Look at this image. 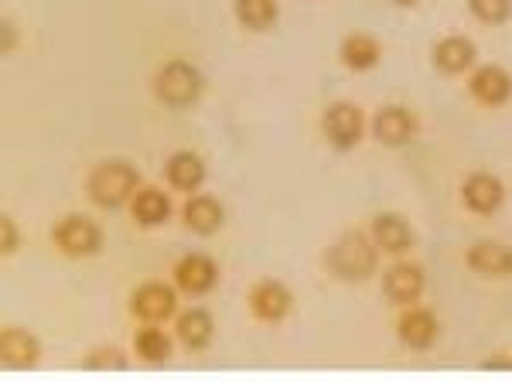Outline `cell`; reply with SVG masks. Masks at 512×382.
I'll return each instance as SVG.
<instances>
[{
	"mask_svg": "<svg viewBox=\"0 0 512 382\" xmlns=\"http://www.w3.org/2000/svg\"><path fill=\"white\" fill-rule=\"evenodd\" d=\"M55 243L65 256H93L103 236L86 215H65V219L55 226Z\"/></svg>",
	"mask_w": 512,
	"mask_h": 382,
	"instance_id": "obj_4",
	"label": "cell"
},
{
	"mask_svg": "<svg viewBox=\"0 0 512 382\" xmlns=\"http://www.w3.org/2000/svg\"><path fill=\"white\" fill-rule=\"evenodd\" d=\"M137 191V171L123 161H106L99 164L89 178V198L103 209H117Z\"/></svg>",
	"mask_w": 512,
	"mask_h": 382,
	"instance_id": "obj_1",
	"label": "cell"
},
{
	"mask_svg": "<svg viewBox=\"0 0 512 382\" xmlns=\"http://www.w3.org/2000/svg\"><path fill=\"white\" fill-rule=\"evenodd\" d=\"M11 45H14V24L4 21V52H11Z\"/></svg>",
	"mask_w": 512,
	"mask_h": 382,
	"instance_id": "obj_28",
	"label": "cell"
},
{
	"mask_svg": "<svg viewBox=\"0 0 512 382\" xmlns=\"http://www.w3.org/2000/svg\"><path fill=\"white\" fill-rule=\"evenodd\" d=\"M134 345H137V355L144 362H168V355H171V342L161 328H144Z\"/></svg>",
	"mask_w": 512,
	"mask_h": 382,
	"instance_id": "obj_24",
	"label": "cell"
},
{
	"mask_svg": "<svg viewBox=\"0 0 512 382\" xmlns=\"http://www.w3.org/2000/svg\"><path fill=\"white\" fill-rule=\"evenodd\" d=\"M250 307L260 321H280L287 311H291V290L284 284H277V280H263V284L253 287Z\"/></svg>",
	"mask_w": 512,
	"mask_h": 382,
	"instance_id": "obj_11",
	"label": "cell"
},
{
	"mask_svg": "<svg viewBox=\"0 0 512 382\" xmlns=\"http://www.w3.org/2000/svg\"><path fill=\"white\" fill-rule=\"evenodd\" d=\"M86 369H127V359H123L117 348H103V352L89 355Z\"/></svg>",
	"mask_w": 512,
	"mask_h": 382,
	"instance_id": "obj_26",
	"label": "cell"
},
{
	"mask_svg": "<svg viewBox=\"0 0 512 382\" xmlns=\"http://www.w3.org/2000/svg\"><path fill=\"white\" fill-rule=\"evenodd\" d=\"M212 335H216V325H212V318L205 311H188L181 314L178 321V338L185 348H209Z\"/></svg>",
	"mask_w": 512,
	"mask_h": 382,
	"instance_id": "obj_21",
	"label": "cell"
},
{
	"mask_svg": "<svg viewBox=\"0 0 512 382\" xmlns=\"http://www.w3.org/2000/svg\"><path fill=\"white\" fill-rule=\"evenodd\" d=\"M134 215H137L140 226H161V222L171 215L168 195L158 188H140L134 195Z\"/></svg>",
	"mask_w": 512,
	"mask_h": 382,
	"instance_id": "obj_20",
	"label": "cell"
},
{
	"mask_svg": "<svg viewBox=\"0 0 512 382\" xmlns=\"http://www.w3.org/2000/svg\"><path fill=\"white\" fill-rule=\"evenodd\" d=\"M461 198H465V205L472 212L492 215V212H499L506 191H502V181L492 178V174H472V178L465 181V188H461Z\"/></svg>",
	"mask_w": 512,
	"mask_h": 382,
	"instance_id": "obj_8",
	"label": "cell"
},
{
	"mask_svg": "<svg viewBox=\"0 0 512 382\" xmlns=\"http://www.w3.org/2000/svg\"><path fill=\"white\" fill-rule=\"evenodd\" d=\"M185 222L198 236H212L222 226V205L209 195H198L185 205Z\"/></svg>",
	"mask_w": 512,
	"mask_h": 382,
	"instance_id": "obj_17",
	"label": "cell"
},
{
	"mask_svg": "<svg viewBox=\"0 0 512 382\" xmlns=\"http://www.w3.org/2000/svg\"><path fill=\"white\" fill-rule=\"evenodd\" d=\"M175 280L181 290H188V294H205V290H212L219 284V270L209 256L192 253L175 267Z\"/></svg>",
	"mask_w": 512,
	"mask_h": 382,
	"instance_id": "obj_9",
	"label": "cell"
},
{
	"mask_svg": "<svg viewBox=\"0 0 512 382\" xmlns=\"http://www.w3.org/2000/svg\"><path fill=\"white\" fill-rule=\"evenodd\" d=\"M383 294L390 297L393 304H410L424 294V273L414 263H396L390 273L383 277Z\"/></svg>",
	"mask_w": 512,
	"mask_h": 382,
	"instance_id": "obj_10",
	"label": "cell"
},
{
	"mask_svg": "<svg viewBox=\"0 0 512 382\" xmlns=\"http://www.w3.org/2000/svg\"><path fill=\"white\" fill-rule=\"evenodd\" d=\"M41 348L35 342V335L24 328H4L0 331V362L7 369H31L38 362Z\"/></svg>",
	"mask_w": 512,
	"mask_h": 382,
	"instance_id": "obj_6",
	"label": "cell"
},
{
	"mask_svg": "<svg viewBox=\"0 0 512 382\" xmlns=\"http://www.w3.org/2000/svg\"><path fill=\"white\" fill-rule=\"evenodd\" d=\"M465 263L485 277H512V249L499 243H475L468 249Z\"/></svg>",
	"mask_w": 512,
	"mask_h": 382,
	"instance_id": "obj_13",
	"label": "cell"
},
{
	"mask_svg": "<svg viewBox=\"0 0 512 382\" xmlns=\"http://www.w3.org/2000/svg\"><path fill=\"white\" fill-rule=\"evenodd\" d=\"M396 4H407L410 7V4H417V0H396Z\"/></svg>",
	"mask_w": 512,
	"mask_h": 382,
	"instance_id": "obj_29",
	"label": "cell"
},
{
	"mask_svg": "<svg viewBox=\"0 0 512 382\" xmlns=\"http://www.w3.org/2000/svg\"><path fill=\"white\" fill-rule=\"evenodd\" d=\"M342 62L349 69H373L379 62V45L369 35H352L342 45Z\"/></svg>",
	"mask_w": 512,
	"mask_h": 382,
	"instance_id": "obj_23",
	"label": "cell"
},
{
	"mask_svg": "<svg viewBox=\"0 0 512 382\" xmlns=\"http://www.w3.org/2000/svg\"><path fill=\"white\" fill-rule=\"evenodd\" d=\"M325 134L335 147H355L362 137V113L359 106L352 103H335L332 110L325 113Z\"/></svg>",
	"mask_w": 512,
	"mask_h": 382,
	"instance_id": "obj_5",
	"label": "cell"
},
{
	"mask_svg": "<svg viewBox=\"0 0 512 382\" xmlns=\"http://www.w3.org/2000/svg\"><path fill=\"white\" fill-rule=\"evenodd\" d=\"M175 311V290L164 284H144L134 294V314L144 321H164Z\"/></svg>",
	"mask_w": 512,
	"mask_h": 382,
	"instance_id": "obj_14",
	"label": "cell"
},
{
	"mask_svg": "<svg viewBox=\"0 0 512 382\" xmlns=\"http://www.w3.org/2000/svg\"><path fill=\"white\" fill-rule=\"evenodd\" d=\"M168 181L181 191H195L205 181V164L198 154L181 151L168 161Z\"/></svg>",
	"mask_w": 512,
	"mask_h": 382,
	"instance_id": "obj_19",
	"label": "cell"
},
{
	"mask_svg": "<svg viewBox=\"0 0 512 382\" xmlns=\"http://www.w3.org/2000/svg\"><path fill=\"white\" fill-rule=\"evenodd\" d=\"M414 130H417L414 116L403 110V106H386V110L376 113V120H373V134H376L379 144H386V147L410 144Z\"/></svg>",
	"mask_w": 512,
	"mask_h": 382,
	"instance_id": "obj_7",
	"label": "cell"
},
{
	"mask_svg": "<svg viewBox=\"0 0 512 382\" xmlns=\"http://www.w3.org/2000/svg\"><path fill=\"white\" fill-rule=\"evenodd\" d=\"M468 7L485 24H502L512 14V0H468Z\"/></svg>",
	"mask_w": 512,
	"mask_h": 382,
	"instance_id": "obj_25",
	"label": "cell"
},
{
	"mask_svg": "<svg viewBox=\"0 0 512 382\" xmlns=\"http://www.w3.org/2000/svg\"><path fill=\"white\" fill-rule=\"evenodd\" d=\"M468 86H472V96L485 106H502L512 96V79L506 69H499V65L478 69Z\"/></svg>",
	"mask_w": 512,
	"mask_h": 382,
	"instance_id": "obj_12",
	"label": "cell"
},
{
	"mask_svg": "<svg viewBox=\"0 0 512 382\" xmlns=\"http://www.w3.org/2000/svg\"><path fill=\"white\" fill-rule=\"evenodd\" d=\"M236 14L246 28L253 31H267L277 21V0H236Z\"/></svg>",
	"mask_w": 512,
	"mask_h": 382,
	"instance_id": "obj_22",
	"label": "cell"
},
{
	"mask_svg": "<svg viewBox=\"0 0 512 382\" xmlns=\"http://www.w3.org/2000/svg\"><path fill=\"white\" fill-rule=\"evenodd\" d=\"M434 62L441 72H448V76H458V72L472 69L475 62V45L468 38L454 35V38H444L441 45L434 48Z\"/></svg>",
	"mask_w": 512,
	"mask_h": 382,
	"instance_id": "obj_16",
	"label": "cell"
},
{
	"mask_svg": "<svg viewBox=\"0 0 512 382\" xmlns=\"http://www.w3.org/2000/svg\"><path fill=\"white\" fill-rule=\"evenodd\" d=\"M400 338L410 348H431L437 342V318L431 311H410L400 321Z\"/></svg>",
	"mask_w": 512,
	"mask_h": 382,
	"instance_id": "obj_18",
	"label": "cell"
},
{
	"mask_svg": "<svg viewBox=\"0 0 512 382\" xmlns=\"http://www.w3.org/2000/svg\"><path fill=\"white\" fill-rule=\"evenodd\" d=\"M0 226H4V253H11V249L18 246V232H14L11 215H4V219H0Z\"/></svg>",
	"mask_w": 512,
	"mask_h": 382,
	"instance_id": "obj_27",
	"label": "cell"
},
{
	"mask_svg": "<svg viewBox=\"0 0 512 382\" xmlns=\"http://www.w3.org/2000/svg\"><path fill=\"white\" fill-rule=\"evenodd\" d=\"M328 267L342 280H366L376 270V246L369 243L362 232H349L332 246L328 253Z\"/></svg>",
	"mask_w": 512,
	"mask_h": 382,
	"instance_id": "obj_2",
	"label": "cell"
},
{
	"mask_svg": "<svg viewBox=\"0 0 512 382\" xmlns=\"http://www.w3.org/2000/svg\"><path fill=\"white\" fill-rule=\"evenodd\" d=\"M373 239L386 249V253H407V249L414 246V232H410L407 219H400V215H393V212L376 215Z\"/></svg>",
	"mask_w": 512,
	"mask_h": 382,
	"instance_id": "obj_15",
	"label": "cell"
},
{
	"mask_svg": "<svg viewBox=\"0 0 512 382\" xmlns=\"http://www.w3.org/2000/svg\"><path fill=\"white\" fill-rule=\"evenodd\" d=\"M158 96L168 106H192L202 96V72L188 62H168L158 72Z\"/></svg>",
	"mask_w": 512,
	"mask_h": 382,
	"instance_id": "obj_3",
	"label": "cell"
}]
</instances>
